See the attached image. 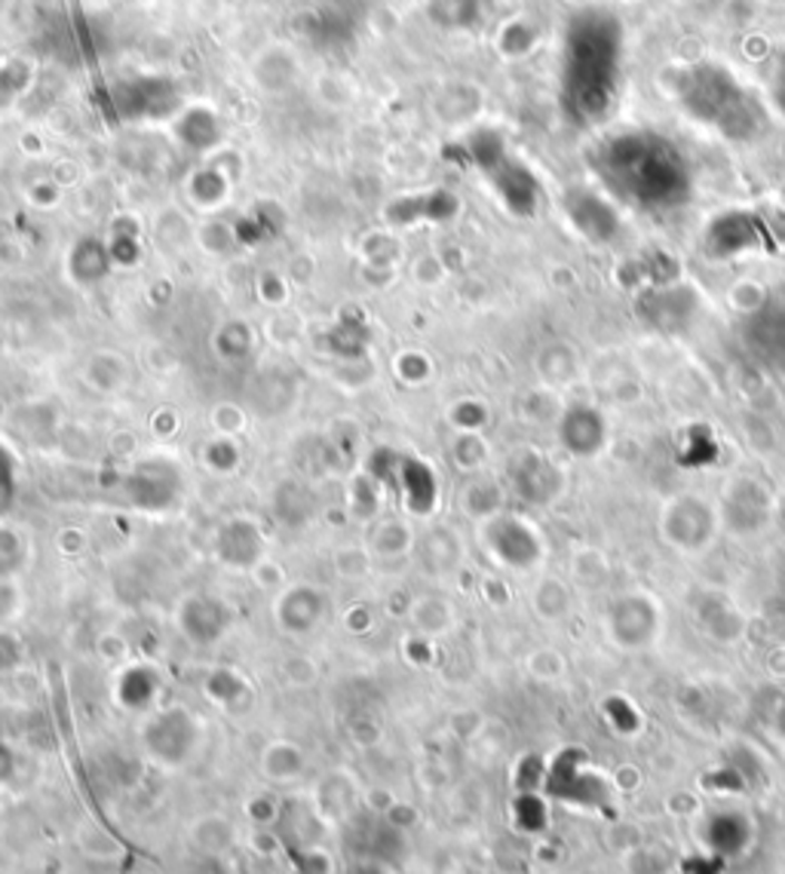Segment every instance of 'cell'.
<instances>
[{
	"instance_id": "1",
	"label": "cell",
	"mask_w": 785,
	"mask_h": 874,
	"mask_svg": "<svg viewBox=\"0 0 785 874\" xmlns=\"http://www.w3.org/2000/svg\"><path fill=\"white\" fill-rule=\"evenodd\" d=\"M601 185L641 213H673L690 200V163L675 141L648 129L617 132L592 157Z\"/></svg>"
},
{
	"instance_id": "2",
	"label": "cell",
	"mask_w": 785,
	"mask_h": 874,
	"mask_svg": "<svg viewBox=\"0 0 785 874\" xmlns=\"http://www.w3.org/2000/svg\"><path fill=\"white\" fill-rule=\"evenodd\" d=\"M681 105L699 126H709L727 141H752L764 129V111L734 75L706 65L694 68L681 84Z\"/></svg>"
},
{
	"instance_id": "3",
	"label": "cell",
	"mask_w": 785,
	"mask_h": 874,
	"mask_svg": "<svg viewBox=\"0 0 785 874\" xmlns=\"http://www.w3.org/2000/svg\"><path fill=\"white\" fill-rule=\"evenodd\" d=\"M608 35L611 31H601L599 22L586 19L573 38L571 99L573 111L586 124L599 120L611 99H617V38L611 40Z\"/></svg>"
},
{
	"instance_id": "4",
	"label": "cell",
	"mask_w": 785,
	"mask_h": 874,
	"mask_svg": "<svg viewBox=\"0 0 785 874\" xmlns=\"http://www.w3.org/2000/svg\"><path fill=\"white\" fill-rule=\"evenodd\" d=\"M138 743L150 764L163 770H181L200 752L203 725L187 706H160L141 721Z\"/></svg>"
},
{
	"instance_id": "5",
	"label": "cell",
	"mask_w": 785,
	"mask_h": 874,
	"mask_svg": "<svg viewBox=\"0 0 785 874\" xmlns=\"http://www.w3.org/2000/svg\"><path fill=\"white\" fill-rule=\"evenodd\" d=\"M237 623V611L222 596L190 592L175 608V626L194 648H215Z\"/></svg>"
},
{
	"instance_id": "6",
	"label": "cell",
	"mask_w": 785,
	"mask_h": 874,
	"mask_svg": "<svg viewBox=\"0 0 785 874\" xmlns=\"http://www.w3.org/2000/svg\"><path fill=\"white\" fill-rule=\"evenodd\" d=\"M129 500L145 512H169L185 498V475L166 458L141 461L129 475Z\"/></svg>"
},
{
	"instance_id": "7",
	"label": "cell",
	"mask_w": 785,
	"mask_h": 874,
	"mask_svg": "<svg viewBox=\"0 0 785 874\" xmlns=\"http://www.w3.org/2000/svg\"><path fill=\"white\" fill-rule=\"evenodd\" d=\"M328 613V596L316 583H292L276 592L274 623L288 638H304L320 629Z\"/></svg>"
},
{
	"instance_id": "8",
	"label": "cell",
	"mask_w": 785,
	"mask_h": 874,
	"mask_svg": "<svg viewBox=\"0 0 785 874\" xmlns=\"http://www.w3.org/2000/svg\"><path fill=\"white\" fill-rule=\"evenodd\" d=\"M267 538L258 519L252 515H234L218 524L213 540V552L218 562L234 571H255L264 562Z\"/></svg>"
},
{
	"instance_id": "9",
	"label": "cell",
	"mask_w": 785,
	"mask_h": 874,
	"mask_svg": "<svg viewBox=\"0 0 785 874\" xmlns=\"http://www.w3.org/2000/svg\"><path fill=\"white\" fill-rule=\"evenodd\" d=\"M482 538L491 556H498L500 562L510 568H531L540 556V543H537L534 531L512 515H491L482 528Z\"/></svg>"
},
{
	"instance_id": "10",
	"label": "cell",
	"mask_w": 785,
	"mask_h": 874,
	"mask_svg": "<svg viewBox=\"0 0 785 874\" xmlns=\"http://www.w3.org/2000/svg\"><path fill=\"white\" fill-rule=\"evenodd\" d=\"M752 356L771 369H785V298L767 301L752 313L743 328Z\"/></svg>"
},
{
	"instance_id": "11",
	"label": "cell",
	"mask_w": 785,
	"mask_h": 874,
	"mask_svg": "<svg viewBox=\"0 0 785 874\" xmlns=\"http://www.w3.org/2000/svg\"><path fill=\"white\" fill-rule=\"evenodd\" d=\"M313 804L316 811L323 816L325 823L335 825H347L353 823L356 816L362 813V792L360 783L347 774V770H332L325 774L316 788H313Z\"/></svg>"
},
{
	"instance_id": "12",
	"label": "cell",
	"mask_w": 785,
	"mask_h": 874,
	"mask_svg": "<svg viewBox=\"0 0 785 874\" xmlns=\"http://www.w3.org/2000/svg\"><path fill=\"white\" fill-rule=\"evenodd\" d=\"M274 835L279 847L301 850V847H323L325 819L316 811V804L307 801H286L279 819L274 825Z\"/></svg>"
},
{
	"instance_id": "13",
	"label": "cell",
	"mask_w": 785,
	"mask_h": 874,
	"mask_svg": "<svg viewBox=\"0 0 785 874\" xmlns=\"http://www.w3.org/2000/svg\"><path fill=\"white\" fill-rule=\"evenodd\" d=\"M157 694H160V672L148 662H129L117 672L114 699L126 713H154Z\"/></svg>"
},
{
	"instance_id": "14",
	"label": "cell",
	"mask_w": 785,
	"mask_h": 874,
	"mask_svg": "<svg viewBox=\"0 0 785 874\" xmlns=\"http://www.w3.org/2000/svg\"><path fill=\"white\" fill-rule=\"evenodd\" d=\"M258 770L274 786H292L307 774V752L292 739H271L258 755Z\"/></svg>"
},
{
	"instance_id": "15",
	"label": "cell",
	"mask_w": 785,
	"mask_h": 874,
	"mask_svg": "<svg viewBox=\"0 0 785 874\" xmlns=\"http://www.w3.org/2000/svg\"><path fill=\"white\" fill-rule=\"evenodd\" d=\"M190 844L200 856H218L225 860L230 850L237 847V825L225 813H203L187 828Z\"/></svg>"
},
{
	"instance_id": "16",
	"label": "cell",
	"mask_w": 785,
	"mask_h": 874,
	"mask_svg": "<svg viewBox=\"0 0 785 874\" xmlns=\"http://www.w3.org/2000/svg\"><path fill=\"white\" fill-rule=\"evenodd\" d=\"M414 531L402 519L386 515L381 522H374V528L369 531V547L374 562H400L409 552L414 550Z\"/></svg>"
},
{
	"instance_id": "17",
	"label": "cell",
	"mask_w": 785,
	"mask_h": 874,
	"mask_svg": "<svg viewBox=\"0 0 785 874\" xmlns=\"http://www.w3.org/2000/svg\"><path fill=\"white\" fill-rule=\"evenodd\" d=\"M84 381H87L92 393L114 396V393H120V390L126 387V381H129V363H126L120 353L99 350V353H92L87 363H84Z\"/></svg>"
},
{
	"instance_id": "18",
	"label": "cell",
	"mask_w": 785,
	"mask_h": 874,
	"mask_svg": "<svg viewBox=\"0 0 785 874\" xmlns=\"http://www.w3.org/2000/svg\"><path fill=\"white\" fill-rule=\"evenodd\" d=\"M414 556L421 559V568L430 575H449L458 564V540L451 531L439 528V531H430L414 543Z\"/></svg>"
},
{
	"instance_id": "19",
	"label": "cell",
	"mask_w": 785,
	"mask_h": 874,
	"mask_svg": "<svg viewBox=\"0 0 785 874\" xmlns=\"http://www.w3.org/2000/svg\"><path fill=\"white\" fill-rule=\"evenodd\" d=\"M601 421L599 414L592 409H573L565 414V424H561V439L568 442V449H573L577 454H592L601 445Z\"/></svg>"
},
{
	"instance_id": "20",
	"label": "cell",
	"mask_w": 785,
	"mask_h": 874,
	"mask_svg": "<svg viewBox=\"0 0 785 874\" xmlns=\"http://www.w3.org/2000/svg\"><path fill=\"white\" fill-rule=\"evenodd\" d=\"M203 690H206V697L218 703L227 713L239 709V703L249 699L252 694L249 681L237 669H213V672L206 675V681H203Z\"/></svg>"
},
{
	"instance_id": "21",
	"label": "cell",
	"mask_w": 785,
	"mask_h": 874,
	"mask_svg": "<svg viewBox=\"0 0 785 874\" xmlns=\"http://www.w3.org/2000/svg\"><path fill=\"white\" fill-rule=\"evenodd\" d=\"M412 623L424 638L445 636L451 623H454V611H451V605L445 599L424 596V599H418L412 605Z\"/></svg>"
},
{
	"instance_id": "22",
	"label": "cell",
	"mask_w": 785,
	"mask_h": 874,
	"mask_svg": "<svg viewBox=\"0 0 785 874\" xmlns=\"http://www.w3.org/2000/svg\"><path fill=\"white\" fill-rule=\"evenodd\" d=\"M28 543L22 531H16L10 524H0V577H16L19 568L26 564Z\"/></svg>"
},
{
	"instance_id": "23",
	"label": "cell",
	"mask_w": 785,
	"mask_h": 874,
	"mask_svg": "<svg viewBox=\"0 0 785 874\" xmlns=\"http://www.w3.org/2000/svg\"><path fill=\"white\" fill-rule=\"evenodd\" d=\"M203 461H206V467L215 470V473H234L239 467V451L237 445H234V439L215 436L213 442L206 445V451H203Z\"/></svg>"
},
{
	"instance_id": "24",
	"label": "cell",
	"mask_w": 785,
	"mask_h": 874,
	"mask_svg": "<svg viewBox=\"0 0 785 874\" xmlns=\"http://www.w3.org/2000/svg\"><path fill=\"white\" fill-rule=\"evenodd\" d=\"M372 552L369 550H356V547H341L335 552V571L344 580H360L372 571Z\"/></svg>"
},
{
	"instance_id": "25",
	"label": "cell",
	"mask_w": 785,
	"mask_h": 874,
	"mask_svg": "<svg viewBox=\"0 0 785 874\" xmlns=\"http://www.w3.org/2000/svg\"><path fill=\"white\" fill-rule=\"evenodd\" d=\"M295 862V874H335V862L325 853V847H301L288 850Z\"/></svg>"
},
{
	"instance_id": "26",
	"label": "cell",
	"mask_w": 785,
	"mask_h": 874,
	"mask_svg": "<svg viewBox=\"0 0 785 874\" xmlns=\"http://www.w3.org/2000/svg\"><path fill=\"white\" fill-rule=\"evenodd\" d=\"M26 608V596L16 583V577H0V626L16 620Z\"/></svg>"
},
{
	"instance_id": "27",
	"label": "cell",
	"mask_w": 785,
	"mask_h": 874,
	"mask_svg": "<svg viewBox=\"0 0 785 874\" xmlns=\"http://www.w3.org/2000/svg\"><path fill=\"white\" fill-rule=\"evenodd\" d=\"M22 660H26V648H22L19 636L0 626V675L19 669V666H22Z\"/></svg>"
},
{
	"instance_id": "28",
	"label": "cell",
	"mask_w": 785,
	"mask_h": 874,
	"mask_svg": "<svg viewBox=\"0 0 785 874\" xmlns=\"http://www.w3.org/2000/svg\"><path fill=\"white\" fill-rule=\"evenodd\" d=\"M13 776H16V752L10 749L7 743H0V786H7Z\"/></svg>"
},
{
	"instance_id": "29",
	"label": "cell",
	"mask_w": 785,
	"mask_h": 874,
	"mask_svg": "<svg viewBox=\"0 0 785 874\" xmlns=\"http://www.w3.org/2000/svg\"><path fill=\"white\" fill-rule=\"evenodd\" d=\"M187 874H230V872H227L225 860H218V856H200V860L190 865V872Z\"/></svg>"
}]
</instances>
